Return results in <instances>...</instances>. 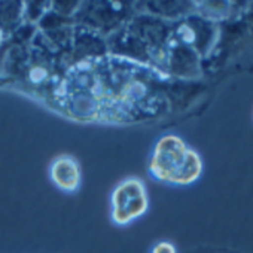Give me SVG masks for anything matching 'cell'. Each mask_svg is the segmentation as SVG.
I'll list each match as a JSON object with an SVG mask.
<instances>
[{"label":"cell","instance_id":"6da1fadb","mask_svg":"<svg viewBox=\"0 0 253 253\" xmlns=\"http://www.w3.org/2000/svg\"><path fill=\"white\" fill-rule=\"evenodd\" d=\"M203 170L201 158L179 137L167 136L160 140L151 163V171L164 182L188 185L195 182Z\"/></svg>","mask_w":253,"mask_h":253},{"label":"cell","instance_id":"7a4b0ae2","mask_svg":"<svg viewBox=\"0 0 253 253\" xmlns=\"http://www.w3.org/2000/svg\"><path fill=\"white\" fill-rule=\"evenodd\" d=\"M148 206L146 192L137 179L121 183L113 194V219L118 223H126L140 216Z\"/></svg>","mask_w":253,"mask_h":253},{"label":"cell","instance_id":"3957f363","mask_svg":"<svg viewBox=\"0 0 253 253\" xmlns=\"http://www.w3.org/2000/svg\"><path fill=\"white\" fill-rule=\"evenodd\" d=\"M51 177L54 183L63 191H75L81 182V171L78 163L70 157H61L51 166Z\"/></svg>","mask_w":253,"mask_h":253},{"label":"cell","instance_id":"277c9868","mask_svg":"<svg viewBox=\"0 0 253 253\" xmlns=\"http://www.w3.org/2000/svg\"><path fill=\"white\" fill-rule=\"evenodd\" d=\"M152 253H176V250L170 243H160L158 246H155Z\"/></svg>","mask_w":253,"mask_h":253}]
</instances>
